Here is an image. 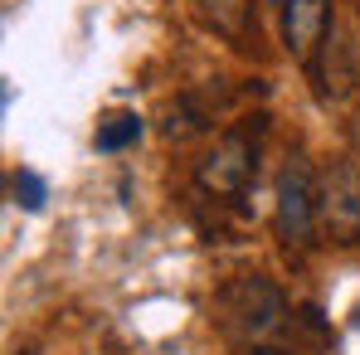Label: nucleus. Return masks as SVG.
I'll return each mask as SVG.
<instances>
[{
    "label": "nucleus",
    "instance_id": "obj_4",
    "mask_svg": "<svg viewBox=\"0 0 360 355\" xmlns=\"http://www.w3.org/2000/svg\"><path fill=\"white\" fill-rule=\"evenodd\" d=\"M316 219L336 243L360 238V171L351 161H331L316 185Z\"/></svg>",
    "mask_w": 360,
    "mask_h": 355
},
{
    "label": "nucleus",
    "instance_id": "obj_3",
    "mask_svg": "<svg viewBox=\"0 0 360 355\" xmlns=\"http://www.w3.org/2000/svg\"><path fill=\"white\" fill-rule=\"evenodd\" d=\"M278 238L288 248H311L316 238V180L307 161H288L283 176H278Z\"/></svg>",
    "mask_w": 360,
    "mask_h": 355
},
{
    "label": "nucleus",
    "instance_id": "obj_6",
    "mask_svg": "<svg viewBox=\"0 0 360 355\" xmlns=\"http://www.w3.org/2000/svg\"><path fill=\"white\" fill-rule=\"evenodd\" d=\"M311 68V78H316V93L326 98V103H336V98H346L351 93V49H346V39L341 34H326L321 39V59L307 63Z\"/></svg>",
    "mask_w": 360,
    "mask_h": 355
},
{
    "label": "nucleus",
    "instance_id": "obj_8",
    "mask_svg": "<svg viewBox=\"0 0 360 355\" xmlns=\"http://www.w3.org/2000/svg\"><path fill=\"white\" fill-rule=\"evenodd\" d=\"M210 108H200V98L195 93H185L176 98L171 108H166V122H161V131H166V141H185V136H195V131H205L210 127Z\"/></svg>",
    "mask_w": 360,
    "mask_h": 355
},
{
    "label": "nucleus",
    "instance_id": "obj_11",
    "mask_svg": "<svg viewBox=\"0 0 360 355\" xmlns=\"http://www.w3.org/2000/svg\"><path fill=\"white\" fill-rule=\"evenodd\" d=\"M243 355H288V351H278V346H248Z\"/></svg>",
    "mask_w": 360,
    "mask_h": 355
},
{
    "label": "nucleus",
    "instance_id": "obj_13",
    "mask_svg": "<svg viewBox=\"0 0 360 355\" xmlns=\"http://www.w3.org/2000/svg\"><path fill=\"white\" fill-rule=\"evenodd\" d=\"M20 355H34V351H20Z\"/></svg>",
    "mask_w": 360,
    "mask_h": 355
},
{
    "label": "nucleus",
    "instance_id": "obj_10",
    "mask_svg": "<svg viewBox=\"0 0 360 355\" xmlns=\"http://www.w3.org/2000/svg\"><path fill=\"white\" fill-rule=\"evenodd\" d=\"M10 200L20 205V209H44V200H49V190H44V180L34 176V171H10Z\"/></svg>",
    "mask_w": 360,
    "mask_h": 355
},
{
    "label": "nucleus",
    "instance_id": "obj_7",
    "mask_svg": "<svg viewBox=\"0 0 360 355\" xmlns=\"http://www.w3.org/2000/svg\"><path fill=\"white\" fill-rule=\"evenodd\" d=\"M190 5H195V15H200L214 34H224L229 44H248L253 0H190Z\"/></svg>",
    "mask_w": 360,
    "mask_h": 355
},
{
    "label": "nucleus",
    "instance_id": "obj_12",
    "mask_svg": "<svg viewBox=\"0 0 360 355\" xmlns=\"http://www.w3.org/2000/svg\"><path fill=\"white\" fill-rule=\"evenodd\" d=\"M356 326H360V306H356Z\"/></svg>",
    "mask_w": 360,
    "mask_h": 355
},
{
    "label": "nucleus",
    "instance_id": "obj_2",
    "mask_svg": "<svg viewBox=\"0 0 360 355\" xmlns=\"http://www.w3.org/2000/svg\"><path fill=\"white\" fill-rule=\"evenodd\" d=\"M258 136H263V117H248V122H239V127H229V131L200 156L195 185H200L205 195H219V200L239 195L243 185L253 180V171H258Z\"/></svg>",
    "mask_w": 360,
    "mask_h": 355
},
{
    "label": "nucleus",
    "instance_id": "obj_1",
    "mask_svg": "<svg viewBox=\"0 0 360 355\" xmlns=\"http://www.w3.org/2000/svg\"><path fill=\"white\" fill-rule=\"evenodd\" d=\"M288 321V297L273 278L263 273H239L219 288V326L248 341V346H263V336H273L278 326Z\"/></svg>",
    "mask_w": 360,
    "mask_h": 355
},
{
    "label": "nucleus",
    "instance_id": "obj_5",
    "mask_svg": "<svg viewBox=\"0 0 360 355\" xmlns=\"http://www.w3.org/2000/svg\"><path fill=\"white\" fill-rule=\"evenodd\" d=\"M326 34H331V0H283V39L292 59L311 63Z\"/></svg>",
    "mask_w": 360,
    "mask_h": 355
},
{
    "label": "nucleus",
    "instance_id": "obj_9",
    "mask_svg": "<svg viewBox=\"0 0 360 355\" xmlns=\"http://www.w3.org/2000/svg\"><path fill=\"white\" fill-rule=\"evenodd\" d=\"M136 136H141V117L136 112H108V117L98 122V151H127V146H136Z\"/></svg>",
    "mask_w": 360,
    "mask_h": 355
}]
</instances>
